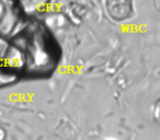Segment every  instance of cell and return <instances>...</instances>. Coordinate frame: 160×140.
Returning a JSON list of instances; mask_svg holds the SVG:
<instances>
[{
  "mask_svg": "<svg viewBox=\"0 0 160 140\" xmlns=\"http://www.w3.org/2000/svg\"><path fill=\"white\" fill-rule=\"evenodd\" d=\"M49 0H17L18 7L23 17H29L44 11Z\"/></svg>",
  "mask_w": 160,
  "mask_h": 140,
  "instance_id": "1",
  "label": "cell"
}]
</instances>
